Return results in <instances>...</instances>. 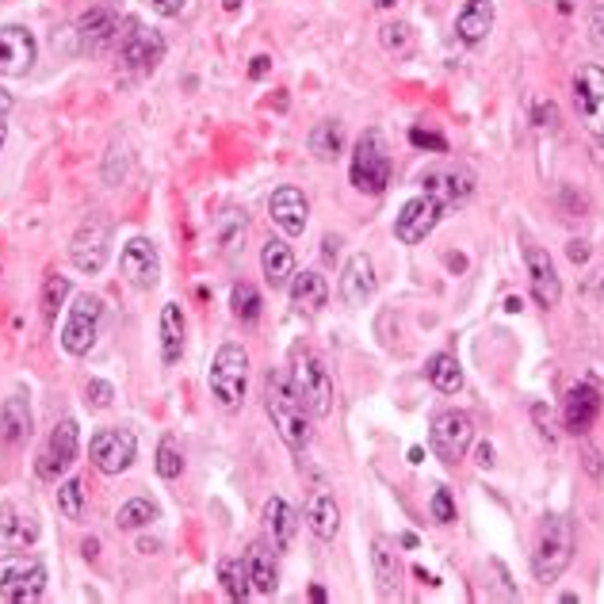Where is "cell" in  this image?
<instances>
[{"mask_svg": "<svg viewBox=\"0 0 604 604\" xmlns=\"http://www.w3.org/2000/svg\"><path fill=\"white\" fill-rule=\"evenodd\" d=\"M264 410H269L275 433H280V440L291 447V452H302V447L310 444V436H314L310 417H314V413L306 410V402L299 399L295 386H291V379L283 375V371H269V383H264Z\"/></svg>", "mask_w": 604, "mask_h": 604, "instance_id": "obj_1", "label": "cell"}, {"mask_svg": "<svg viewBox=\"0 0 604 604\" xmlns=\"http://www.w3.org/2000/svg\"><path fill=\"white\" fill-rule=\"evenodd\" d=\"M571 558H574V524L563 513H547L540 524L536 551H532V574H536V582L551 585L571 566Z\"/></svg>", "mask_w": 604, "mask_h": 604, "instance_id": "obj_2", "label": "cell"}, {"mask_svg": "<svg viewBox=\"0 0 604 604\" xmlns=\"http://www.w3.org/2000/svg\"><path fill=\"white\" fill-rule=\"evenodd\" d=\"M391 172H394V161H391V145H386L383 131H364L356 142V153H352V169H349L356 192L383 195L386 184H391Z\"/></svg>", "mask_w": 604, "mask_h": 604, "instance_id": "obj_3", "label": "cell"}, {"mask_svg": "<svg viewBox=\"0 0 604 604\" xmlns=\"http://www.w3.org/2000/svg\"><path fill=\"white\" fill-rule=\"evenodd\" d=\"M291 386H295V394L306 402L314 417H330L333 413V375L310 349L291 352Z\"/></svg>", "mask_w": 604, "mask_h": 604, "instance_id": "obj_4", "label": "cell"}, {"mask_svg": "<svg viewBox=\"0 0 604 604\" xmlns=\"http://www.w3.org/2000/svg\"><path fill=\"white\" fill-rule=\"evenodd\" d=\"M249 391V352L238 341H226L214 352L211 364V394L219 399L222 410H241Z\"/></svg>", "mask_w": 604, "mask_h": 604, "instance_id": "obj_5", "label": "cell"}, {"mask_svg": "<svg viewBox=\"0 0 604 604\" xmlns=\"http://www.w3.org/2000/svg\"><path fill=\"white\" fill-rule=\"evenodd\" d=\"M47 593V566L23 551H8L0 558V597L12 604H34Z\"/></svg>", "mask_w": 604, "mask_h": 604, "instance_id": "obj_6", "label": "cell"}, {"mask_svg": "<svg viewBox=\"0 0 604 604\" xmlns=\"http://www.w3.org/2000/svg\"><path fill=\"white\" fill-rule=\"evenodd\" d=\"M100 322H103V302L100 295H77L73 306H69V318L62 325V349L69 356H89L92 344L100 336Z\"/></svg>", "mask_w": 604, "mask_h": 604, "instance_id": "obj_7", "label": "cell"}, {"mask_svg": "<svg viewBox=\"0 0 604 604\" xmlns=\"http://www.w3.org/2000/svg\"><path fill=\"white\" fill-rule=\"evenodd\" d=\"M108 245H111L108 219H100V214H89V219L77 226L73 241H69V261H73L77 272L97 275V272H103V264H108Z\"/></svg>", "mask_w": 604, "mask_h": 604, "instance_id": "obj_8", "label": "cell"}, {"mask_svg": "<svg viewBox=\"0 0 604 604\" xmlns=\"http://www.w3.org/2000/svg\"><path fill=\"white\" fill-rule=\"evenodd\" d=\"M119 58L134 73H153L165 58V39L158 31L142 28L138 20H127V31H119Z\"/></svg>", "mask_w": 604, "mask_h": 604, "instance_id": "obj_9", "label": "cell"}, {"mask_svg": "<svg viewBox=\"0 0 604 604\" xmlns=\"http://www.w3.org/2000/svg\"><path fill=\"white\" fill-rule=\"evenodd\" d=\"M429 440H433L436 460L460 463L463 455H467L471 440H474V421H471V413H463V410H444V413H440V417L433 421V433H429Z\"/></svg>", "mask_w": 604, "mask_h": 604, "instance_id": "obj_10", "label": "cell"}, {"mask_svg": "<svg viewBox=\"0 0 604 604\" xmlns=\"http://www.w3.org/2000/svg\"><path fill=\"white\" fill-rule=\"evenodd\" d=\"M77 447H81V429H77L73 417L58 421V429L50 433V444L47 452L39 455V463H34V471H39L42 482H58L62 474L73 467L77 460Z\"/></svg>", "mask_w": 604, "mask_h": 604, "instance_id": "obj_11", "label": "cell"}, {"mask_svg": "<svg viewBox=\"0 0 604 604\" xmlns=\"http://www.w3.org/2000/svg\"><path fill=\"white\" fill-rule=\"evenodd\" d=\"M574 111L585 123V131L604 134V69L582 66L574 73Z\"/></svg>", "mask_w": 604, "mask_h": 604, "instance_id": "obj_12", "label": "cell"}, {"mask_svg": "<svg viewBox=\"0 0 604 604\" xmlns=\"http://www.w3.org/2000/svg\"><path fill=\"white\" fill-rule=\"evenodd\" d=\"M89 455L97 463V471L103 474H123L138 460V440L131 429H103L92 436Z\"/></svg>", "mask_w": 604, "mask_h": 604, "instance_id": "obj_13", "label": "cell"}, {"mask_svg": "<svg viewBox=\"0 0 604 604\" xmlns=\"http://www.w3.org/2000/svg\"><path fill=\"white\" fill-rule=\"evenodd\" d=\"M119 269H123L127 283L138 291H150L158 288L161 280V256H158V245L150 238H131L119 253Z\"/></svg>", "mask_w": 604, "mask_h": 604, "instance_id": "obj_14", "label": "cell"}, {"mask_svg": "<svg viewBox=\"0 0 604 604\" xmlns=\"http://www.w3.org/2000/svg\"><path fill=\"white\" fill-rule=\"evenodd\" d=\"M440 219H444V207L433 195H417V200L402 203L399 219H394V238L405 241V245H417V241L433 234Z\"/></svg>", "mask_w": 604, "mask_h": 604, "instance_id": "obj_15", "label": "cell"}, {"mask_svg": "<svg viewBox=\"0 0 604 604\" xmlns=\"http://www.w3.org/2000/svg\"><path fill=\"white\" fill-rule=\"evenodd\" d=\"M34 58H39V42L28 28L20 23L0 28V77H28Z\"/></svg>", "mask_w": 604, "mask_h": 604, "instance_id": "obj_16", "label": "cell"}, {"mask_svg": "<svg viewBox=\"0 0 604 604\" xmlns=\"http://www.w3.org/2000/svg\"><path fill=\"white\" fill-rule=\"evenodd\" d=\"M421 188H425V195H433V200L444 207H460L467 203L474 195V177L467 169H429L425 177H421Z\"/></svg>", "mask_w": 604, "mask_h": 604, "instance_id": "obj_17", "label": "cell"}, {"mask_svg": "<svg viewBox=\"0 0 604 604\" xmlns=\"http://www.w3.org/2000/svg\"><path fill=\"white\" fill-rule=\"evenodd\" d=\"M524 269H528V288L540 306H547V310L558 306V299H563V280H558V272H555V261H551L543 249L528 245L524 249Z\"/></svg>", "mask_w": 604, "mask_h": 604, "instance_id": "obj_18", "label": "cell"}, {"mask_svg": "<svg viewBox=\"0 0 604 604\" xmlns=\"http://www.w3.org/2000/svg\"><path fill=\"white\" fill-rule=\"evenodd\" d=\"M39 516L16 502H0V551H23L39 540Z\"/></svg>", "mask_w": 604, "mask_h": 604, "instance_id": "obj_19", "label": "cell"}, {"mask_svg": "<svg viewBox=\"0 0 604 604\" xmlns=\"http://www.w3.org/2000/svg\"><path fill=\"white\" fill-rule=\"evenodd\" d=\"M269 214H272V222L283 230V234L299 238L302 230H306V222H310V203H306V195H302L299 188L283 184V188H275V192H272Z\"/></svg>", "mask_w": 604, "mask_h": 604, "instance_id": "obj_20", "label": "cell"}, {"mask_svg": "<svg viewBox=\"0 0 604 604\" xmlns=\"http://www.w3.org/2000/svg\"><path fill=\"white\" fill-rule=\"evenodd\" d=\"M597 417H601V391L593 383H574L571 391H566V405H563L566 433L585 436Z\"/></svg>", "mask_w": 604, "mask_h": 604, "instance_id": "obj_21", "label": "cell"}, {"mask_svg": "<svg viewBox=\"0 0 604 604\" xmlns=\"http://www.w3.org/2000/svg\"><path fill=\"white\" fill-rule=\"evenodd\" d=\"M371 574H375L379 597H399L402 590V558L391 536H375L371 540Z\"/></svg>", "mask_w": 604, "mask_h": 604, "instance_id": "obj_22", "label": "cell"}, {"mask_svg": "<svg viewBox=\"0 0 604 604\" xmlns=\"http://www.w3.org/2000/svg\"><path fill=\"white\" fill-rule=\"evenodd\" d=\"M379 280H375V264H371L368 253H356L349 264H344L341 272V283H336V291H341V299L349 302V306H364V302L375 295Z\"/></svg>", "mask_w": 604, "mask_h": 604, "instance_id": "obj_23", "label": "cell"}, {"mask_svg": "<svg viewBox=\"0 0 604 604\" xmlns=\"http://www.w3.org/2000/svg\"><path fill=\"white\" fill-rule=\"evenodd\" d=\"M494 0H463L460 16H455V34L467 47H479L490 31H494Z\"/></svg>", "mask_w": 604, "mask_h": 604, "instance_id": "obj_24", "label": "cell"}, {"mask_svg": "<svg viewBox=\"0 0 604 604\" xmlns=\"http://www.w3.org/2000/svg\"><path fill=\"white\" fill-rule=\"evenodd\" d=\"M330 302V283H325L322 272H295L291 275V306L299 310V314L314 318L318 310Z\"/></svg>", "mask_w": 604, "mask_h": 604, "instance_id": "obj_25", "label": "cell"}, {"mask_svg": "<svg viewBox=\"0 0 604 604\" xmlns=\"http://www.w3.org/2000/svg\"><path fill=\"white\" fill-rule=\"evenodd\" d=\"M264 528H269L272 551H288L299 532V513L283 497H269L264 502Z\"/></svg>", "mask_w": 604, "mask_h": 604, "instance_id": "obj_26", "label": "cell"}, {"mask_svg": "<svg viewBox=\"0 0 604 604\" xmlns=\"http://www.w3.org/2000/svg\"><path fill=\"white\" fill-rule=\"evenodd\" d=\"M306 524L318 540H333L336 528H341V509H336L330 490L318 486L314 494L306 497Z\"/></svg>", "mask_w": 604, "mask_h": 604, "instance_id": "obj_27", "label": "cell"}, {"mask_svg": "<svg viewBox=\"0 0 604 604\" xmlns=\"http://www.w3.org/2000/svg\"><path fill=\"white\" fill-rule=\"evenodd\" d=\"M261 269H264V280L272 288H288L291 275H295V253L283 238H269L261 249Z\"/></svg>", "mask_w": 604, "mask_h": 604, "instance_id": "obj_28", "label": "cell"}, {"mask_svg": "<svg viewBox=\"0 0 604 604\" xmlns=\"http://www.w3.org/2000/svg\"><path fill=\"white\" fill-rule=\"evenodd\" d=\"M77 34H81V42L89 50H103L108 42L119 39V20L108 12V8H97V12H89V16L77 20Z\"/></svg>", "mask_w": 604, "mask_h": 604, "instance_id": "obj_29", "label": "cell"}, {"mask_svg": "<svg viewBox=\"0 0 604 604\" xmlns=\"http://www.w3.org/2000/svg\"><path fill=\"white\" fill-rule=\"evenodd\" d=\"M180 356H184V314L177 302H165L161 306V360L180 364Z\"/></svg>", "mask_w": 604, "mask_h": 604, "instance_id": "obj_30", "label": "cell"}, {"mask_svg": "<svg viewBox=\"0 0 604 604\" xmlns=\"http://www.w3.org/2000/svg\"><path fill=\"white\" fill-rule=\"evenodd\" d=\"M0 429H4L8 444H23V440H31V405L23 394L4 399V405H0Z\"/></svg>", "mask_w": 604, "mask_h": 604, "instance_id": "obj_31", "label": "cell"}, {"mask_svg": "<svg viewBox=\"0 0 604 604\" xmlns=\"http://www.w3.org/2000/svg\"><path fill=\"white\" fill-rule=\"evenodd\" d=\"M245 563H249V577H253V593H264V597L275 593V585H280V571H275V558L264 543H253V547H249Z\"/></svg>", "mask_w": 604, "mask_h": 604, "instance_id": "obj_32", "label": "cell"}, {"mask_svg": "<svg viewBox=\"0 0 604 604\" xmlns=\"http://www.w3.org/2000/svg\"><path fill=\"white\" fill-rule=\"evenodd\" d=\"M219 582L226 590L230 601H245L253 593V577H249V563L245 558H222L219 563Z\"/></svg>", "mask_w": 604, "mask_h": 604, "instance_id": "obj_33", "label": "cell"}, {"mask_svg": "<svg viewBox=\"0 0 604 604\" xmlns=\"http://www.w3.org/2000/svg\"><path fill=\"white\" fill-rule=\"evenodd\" d=\"M429 379H433V386H436L440 394H460L463 391L460 360L447 356V352H436V356L429 360Z\"/></svg>", "mask_w": 604, "mask_h": 604, "instance_id": "obj_34", "label": "cell"}, {"mask_svg": "<svg viewBox=\"0 0 604 604\" xmlns=\"http://www.w3.org/2000/svg\"><path fill=\"white\" fill-rule=\"evenodd\" d=\"M341 150H344V131H341V123H318L314 131H310V153H314L318 161H336L341 158Z\"/></svg>", "mask_w": 604, "mask_h": 604, "instance_id": "obj_35", "label": "cell"}, {"mask_svg": "<svg viewBox=\"0 0 604 604\" xmlns=\"http://www.w3.org/2000/svg\"><path fill=\"white\" fill-rule=\"evenodd\" d=\"M161 516V509L150 502V497H131L127 505H119L115 513V524L123 532H134V528H145V524H153Z\"/></svg>", "mask_w": 604, "mask_h": 604, "instance_id": "obj_36", "label": "cell"}, {"mask_svg": "<svg viewBox=\"0 0 604 604\" xmlns=\"http://www.w3.org/2000/svg\"><path fill=\"white\" fill-rule=\"evenodd\" d=\"M245 230H249L245 214H241L238 207H226V211L219 214V249L222 253H238L241 241H245Z\"/></svg>", "mask_w": 604, "mask_h": 604, "instance_id": "obj_37", "label": "cell"}, {"mask_svg": "<svg viewBox=\"0 0 604 604\" xmlns=\"http://www.w3.org/2000/svg\"><path fill=\"white\" fill-rule=\"evenodd\" d=\"M58 513L73 524L84 516V482L81 479H66L62 486H58Z\"/></svg>", "mask_w": 604, "mask_h": 604, "instance_id": "obj_38", "label": "cell"}, {"mask_svg": "<svg viewBox=\"0 0 604 604\" xmlns=\"http://www.w3.org/2000/svg\"><path fill=\"white\" fill-rule=\"evenodd\" d=\"M230 306H234V318L245 325H253L256 318H261V295H256L253 283H238L234 291H230Z\"/></svg>", "mask_w": 604, "mask_h": 604, "instance_id": "obj_39", "label": "cell"}, {"mask_svg": "<svg viewBox=\"0 0 604 604\" xmlns=\"http://www.w3.org/2000/svg\"><path fill=\"white\" fill-rule=\"evenodd\" d=\"M66 299H69V280L58 272H50L47 283H42V314H47V322H54Z\"/></svg>", "mask_w": 604, "mask_h": 604, "instance_id": "obj_40", "label": "cell"}, {"mask_svg": "<svg viewBox=\"0 0 604 604\" xmlns=\"http://www.w3.org/2000/svg\"><path fill=\"white\" fill-rule=\"evenodd\" d=\"M180 471H184V455H180L177 440L161 436V444H158V474L172 482V479H180Z\"/></svg>", "mask_w": 604, "mask_h": 604, "instance_id": "obj_41", "label": "cell"}, {"mask_svg": "<svg viewBox=\"0 0 604 604\" xmlns=\"http://www.w3.org/2000/svg\"><path fill=\"white\" fill-rule=\"evenodd\" d=\"M379 42H383L391 54H410V47H413L410 23H386V28L379 31Z\"/></svg>", "mask_w": 604, "mask_h": 604, "instance_id": "obj_42", "label": "cell"}, {"mask_svg": "<svg viewBox=\"0 0 604 604\" xmlns=\"http://www.w3.org/2000/svg\"><path fill=\"white\" fill-rule=\"evenodd\" d=\"M111 399H115V386H111L108 379H89V383H84V405H89V410H108Z\"/></svg>", "mask_w": 604, "mask_h": 604, "instance_id": "obj_43", "label": "cell"}, {"mask_svg": "<svg viewBox=\"0 0 604 604\" xmlns=\"http://www.w3.org/2000/svg\"><path fill=\"white\" fill-rule=\"evenodd\" d=\"M433 521H440V524L455 521V502H452V494H447V490H436V494H433Z\"/></svg>", "mask_w": 604, "mask_h": 604, "instance_id": "obj_44", "label": "cell"}, {"mask_svg": "<svg viewBox=\"0 0 604 604\" xmlns=\"http://www.w3.org/2000/svg\"><path fill=\"white\" fill-rule=\"evenodd\" d=\"M184 4H188V0H150L153 12H158V16H169V20H172V16L184 12Z\"/></svg>", "mask_w": 604, "mask_h": 604, "instance_id": "obj_45", "label": "cell"}, {"mask_svg": "<svg viewBox=\"0 0 604 604\" xmlns=\"http://www.w3.org/2000/svg\"><path fill=\"white\" fill-rule=\"evenodd\" d=\"M410 142H413V145H429V150H440V153L447 150V145H444V138H436V134H425V131H410Z\"/></svg>", "mask_w": 604, "mask_h": 604, "instance_id": "obj_46", "label": "cell"}, {"mask_svg": "<svg viewBox=\"0 0 604 604\" xmlns=\"http://www.w3.org/2000/svg\"><path fill=\"white\" fill-rule=\"evenodd\" d=\"M593 31H597L601 39H604V0H597V4H593Z\"/></svg>", "mask_w": 604, "mask_h": 604, "instance_id": "obj_47", "label": "cell"}, {"mask_svg": "<svg viewBox=\"0 0 604 604\" xmlns=\"http://www.w3.org/2000/svg\"><path fill=\"white\" fill-rule=\"evenodd\" d=\"M479 467H494V447L490 444L479 447Z\"/></svg>", "mask_w": 604, "mask_h": 604, "instance_id": "obj_48", "label": "cell"}, {"mask_svg": "<svg viewBox=\"0 0 604 604\" xmlns=\"http://www.w3.org/2000/svg\"><path fill=\"white\" fill-rule=\"evenodd\" d=\"M566 253H571V261H585V256H590V249H585L582 241H571V249H566Z\"/></svg>", "mask_w": 604, "mask_h": 604, "instance_id": "obj_49", "label": "cell"}, {"mask_svg": "<svg viewBox=\"0 0 604 604\" xmlns=\"http://www.w3.org/2000/svg\"><path fill=\"white\" fill-rule=\"evenodd\" d=\"M264 69H269V58H253V69H249V73H253V77H264Z\"/></svg>", "mask_w": 604, "mask_h": 604, "instance_id": "obj_50", "label": "cell"}, {"mask_svg": "<svg viewBox=\"0 0 604 604\" xmlns=\"http://www.w3.org/2000/svg\"><path fill=\"white\" fill-rule=\"evenodd\" d=\"M8 111H12V97H8V92H4V89H0V119H4V115H8Z\"/></svg>", "mask_w": 604, "mask_h": 604, "instance_id": "obj_51", "label": "cell"}, {"mask_svg": "<svg viewBox=\"0 0 604 604\" xmlns=\"http://www.w3.org/2000/svg\"><path fill=\"white\" fill-rule=\"evenodd\" d=\"M4 138H8V123L0 119V150H4Z\"/></svg>", "mask_w": 604, "mask_h": 604, "instance_id": "obj_52", "label": "cell"}, {"mask_svg": "<svg viewBox=\"0 0 604 604\" xmlns=\"http://www.w3.org/2000/svg\"><path fill=\"white\" fill-rule=\"evenodd\" d=\"M375 4H379V8H391V4H394V0H375Z\"/></svg>", "mask_w": 604, "mask_h": 604, "instance_id": "obj_53", "label": "cell"}]
</instances>
